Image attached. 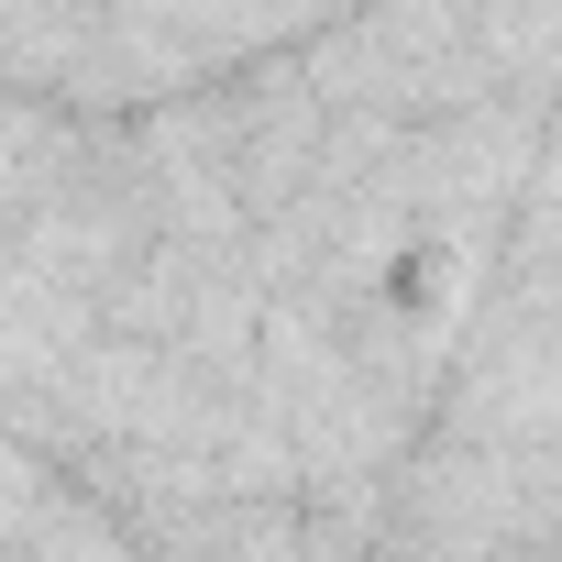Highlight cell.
Returning a JSON list of instances; mask_svg holds the SVG:
<instances>
[{
    "instance_id": "6da1fadb",
    "label": "cell",
    "mask_w": 562,
    "mask_h": 562,
    "mask_svg": "<svg viewBox=\"0 0 562 562\" xmlns=\"http://www.w3.org/2000/svg\"><path fill=\"white\" fill-rule=\"evenodd\" d=\"M89 111H67L56 89H0V232H12L45 188H67L78 177V155H89Z\"/></svg>"
}]
</instances>
